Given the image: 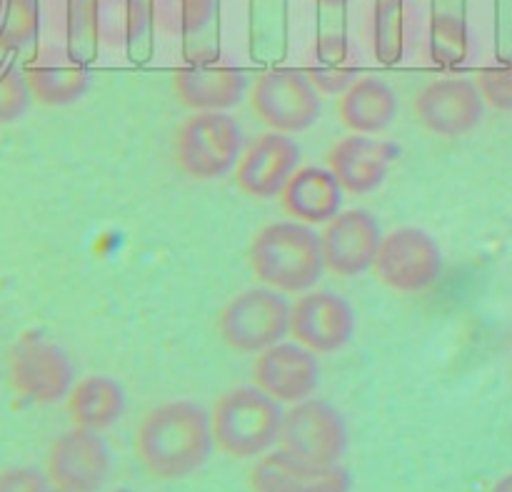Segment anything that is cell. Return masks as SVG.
Masks as SVG:
<instances>
[{
    "label": "cell",
    "instance_id": "obj_1",
    "mask_svg": "<svg viewBox=\"0 0 512 492\" xmlns=\"http://www.w3.org/2000/svg\"><path fill=\"white\" fill-rule=\"evenodd\" d=\"M210 415L188 400L150 410L135 433V455L155 480H183L198 473L213 453Z\"/></svg>",
    "mask_w": 512,
    "mask_h": 492
},
{
    "label": "cell",
    "instance_id": "obj_2",
    "mask_svg": "<svg viewBox=\"0 0 512 492\" xmlns=\"http://www.w3.org/2000/svg\"><path fill=\"white\" fill-rule=\"evenodd\" d=\"M250 268L260 283L290 295L313 290L328 270L320 235L298 220L258 230L250 243Z\"/></svg>",
    "mask_w": 512,
    "mask_h": 492
},
{
    "label": "cell",
    "instance_id": "obj_3",
    "mask_svg": "<svg viewBox=\"0 0 512 492\" xmlns=\"http://www.w3.org/2000/svg\"><path fill=\"white\" fill-rule=\"evenodd\" d=\"M283 410L255 385L220 395L210 413L215 448L235 460L263 458L280 440Z\"/></svg>",
    "mask_w": 512,
    "mask_h": 492
},
{
    "label": "cell",
    "instance_id": "obj_4",
    "mask_svg": "<svg viewBox=\"0 0 512 492\" xmlns=\"http://www.w3.org/2000/svg\"><path fill=\"white\" fill-rule=\"evenodd\" d=\"M243 125L228 113H195L175 130V163L193 180H218L243 155Z\"/></svg>",
    "mask_w": 512,
    "mask_h": 492
},
{
    "label": "cell",
    "instance_id": "obj_5",
    "mask_svg": "<svg viewBox=\"0 0 512 492\" xmlns=\"http://www.w3.org/2000/svg\"><path fill=\"white\" fill-rule=\"evenodd\" d=\"M290 308L273 288L243 290L220 313L218 333L228 348L258 355L290 335Z\"/></svg>",
    "mask_w": 512,
    "mask_h": 492
},
{
    "label": "cell",
    "instance_id": "obj_6",
    "mask_svg": "<svg viewBox=\"0 0 512 492\" xmlns=\"http://www.w3.org/2000/svg\"><path fill=\"white\" fill-rule=\"evenodd\" d=\"M280 450L318 468L340 465L348 450V428L338 410L325 400L308 398L283 413Z\"/></svg>",
    "mask_w": 512,
    "mask_h": 492
},
{
    "label": "cell",
    "instance_id": "obj_7",
    "mask_svg": "<svg viewBox=\"0 0 512 492\" xmlns=\"http://www.w3.org/2000/svg\"><path fill=\"white\" fill-rule=\"evenodd\" d=\"M373 273L385 288L395 293H423L443 275V250L425 230L413 225L395 228L383 235Z\"/></svg>",
    "mask_w": 512,
    "mask_h": 492
},
{
    "label": "cell",
    "instance_id": "obj_8",
    "mask_svg": "<svg viewBox=\"0 0 512 492\" xmlns=\"http://www.w3.org/2000/svg\"><path fill=\"white\" fill-rule=\"evenodd\" d=\"M250 108L270 130L303 133L320 118V93L308 73L270 70L250 90Z\"/></svg>",
    "mask_w": 512,
    "mask_h": 492
},
{
    "label": "cell",
    "instance_id": "obj_9",
    "mask_svg": "<svg viewBox=\"0 0 512 492\" xmlns=\"http://www.w3.org/2000/svg\"><path fill=\"white\" fill-rule=\"evenodd\" d=\"M73 363L60 345L43 338H25L10 350L8 378L15 393L35 405H53L73 388Z\"/></svg>",
    "mask_w": 512,
    "mask_h": 492
},
{
    "label": "cell",
    "instance_id": "obj_10",
    "mask_svg": "<svg viewBox=\"0 0 512 492\" xmlns=\"http://www.w3.org/2000/svg\"><path fill=\"white\" fill-rule=\"evenodd\" d=\"M110 450L100 433L73 428L58 435L45 455V478L65 492H100L110 478Z\"/></svg>",
    "mask_w": 512,
    "mask_h": 492
},
{
    "label": "cell",
    "instance_id": "obj_11",
    "mask_svg": "<svg viewBox=\"0 0 512 492\" xmlns=\"http://www.w3.org/2000/svg\"><path fill=\"white\" fill-rule=\"evenodd\" d=\"M413 113L430 133L440 138H463L483 120L485 100L473 80L438 78L418 90Z\"/></svg>",
    "mask_w": 512,
    "mask_h": 492
},
{
    "label": "cell",
    "instance_id": "obj_12",
    "mask_svg": "<svg viewBox=\"0 0 512 492\" xmlns=\"http://www.w3.org/2000/svg\"><path fill=\"white\" fill-rule=\"evenodd\" d=\"M355 310L343 295L308 290L290 308V335L315 355L338 353L355 335Z\"/></svg>",
    "mask_w": 512,
    "mask_h": 492
},
{
    "label": "cell",
    "instance_id": "obj_13",
    "mask_svg": "<svg viewBox=\"0 0 512 492\" xmlns=\"http://www.w3.org/2000/svg\"><path fill=\"white\" fill-rule=\"evenodd\" d=\"M298 163L300 145L290 135L270 130L243 150L233 170V180L248 198L273 200L280 198L290 175L298 170Z\"/></svg>",
    "mask_w": 512,
    "mask_h": 492
},
{
    "label": "cell",
    "instance_id": "obj_14",
    "mask_svg": "<svg viewBox=\"0 0 512 492\" xmlns=\"http://www.w3.org/2000/svg\"><path fill=\"white\" fill-rule=\"evenodd\" d=\"M320 243L330 273L338 278H358L373 270L383 230L368 210H340L330 223H325Z\"/></svg>",
    "mask_w": 512,
    "mask_h": 492
},
{
    "label": "cell",
    "instance_id": "obj_15",
    "mask_svg": "<svg viewBox=\"0 0 512 492\" xmlns=\"http://www.w3.org/2000/svg\"><path fill=\"white\" fill-rule=\"evenodd\" d=\"M253 385L278 403H303L320 385L318 358L300 343L270 345L255 358Z\"/></svg>",
    "mask_w": 512,
    "mask_h": 492
},
{
    "label": "cell",
    "instance_id": "obj_16",
    "mask_svg": "<svg viewBox=\"0 0 512 492\" xmlns=\"http://www.w3.org/2000/svg\"><path fill=\"white\" fill-rule=\"evenodd\" d=\"M400 148L373 135H345L328 150V168L348 195L373 193L388 178Z\"/></svg>",
    "mask_w": 512,
    "mask_h": 492
},
{
    "label": "cell",
    "instance_id": "obj_17",
    "mask_svg": "<svg viewBox=\"0 0 512 492\" xmlns=\"http://www.w3.org/2000/svg\"><path fill=\"white\" fill-rule=\"evenodd\" d=\"M350 473L343 465L318 468L293 455L275 450L265 453L250 470L253 492H350Z\"/></svg>",
    "mask_w": 512,
    "mask_h": 492
},
{
    "label": "cell",
    "instance_id": "obj_18",
    "mask_svg": "<svg viewBox=\"0 0 512 492\" xmlns=\"http://www.w3.org/2000/svg\"><path fill=\"white\" fill-rule=\"evenodd\" d=\"M173 93L195 113H225L243 103L248 75L238 68L195 65L173 75Z\"/></svg>",
    "mask_w": 512,
    "mask_h": 492
},
{
    "label": "cell",
    "instance_id": "obj_19",
    "mask_svg": "<svg viewBox=\"0 0 512 492\" xmlns=\"http://www.w3.org/2000/svg\"><path fill=\"white\" fill-rule=\"evenodd\" d=\"M343 193L330 168H298L280 193V205L293 220L305 225H325L343 208Z\"/></svg>",
    "mask_w": 512,
    "mask_h": 492
},
{
    "label": "cell",
    "instance_id": "obj_20",
    "mask_svg": "<svg viewBox=\"0 0 512 492\" xmlns=\"http://www.w3.org/2000/svg\"><path fill=\"white\" fill-rule=\"evenodd\" d=\"M340 123L360 135H378L398 115V95L385 80L365 75L358 78L338 100Z\"/></svg>",
    "mask_w": 512,
    "mask_h": 492
},
{
    "label": "cell",
    "instance_id": "obj_21",
    "mask_svg": "<svg viewBox=\"0 0 512 492\" xmlns=\"http://www.w3.org/2000/svg\"><path fill=\"white\" fill-rule=\"evenodd\" d=\"M125 413V390L108 375H88L78 380L68 393V415L73 428L103 430L113 428Z\"/></svg>",
    "mask_w": 512,
    "mask_h": 492
},
{
    "label": "cell",
    "instance_id": "obj_22",
    "mask_svg": "<svg viewBox=\"0 0 512 492\" xmlns=\"http://www.w3.org/2000/svg\"><path fill=\"white\" fill-rule=\"evenodd\" d=\"M25 80L33 100L50 108L78 103L90 88V75L70 55L65 60H38L25 70Z\"/></svg>",
    "mask_w": 512,
    "mask_h": 492
},
{
    "label": "cell",
    "instance_id": "obj_23",
    "mask_svg": "<svg viewBox=\"0 0 512 492\" xmlns=\"http://www.w3.org/2000/svg\"><path fill=\"white\" fill-rule=\"evenodd\" d=\"M215 0H153L155 28L165 35L200 33L213 20Z\"/></svg>",
    "mask_w": 512,
    "mask_h": 492
},
{
    "label": "cell",
    "instance_id": "obj_24",
    "mask_svg": "<svg viewBox=\"0 0 512 492\" xmlns=\"http://www.w3.org/2000/svg\"><path fill=\"white\" fill-rule=\"evenodd\" d=\"M373 50L380 63H398L405 50V0H375Z\"/></svg>",
    "mask_w": 512,
    "mask_h": 492
},
{
    "label": "cell",
    "instance_id": "obj_25",
    "mask_svg": "<svg viewBox=\"0 0 512 492\" xmlns=\"http://www.w3.org/2000/svg\"><path fill=\"white\" fill-rule=\"evenodd\" d=\"M100 43L98 0H68V55L88 63Z\"/></svg>",
    "mask_w": 512,
    "mask_h": 492
},
{
    "label": "cell",
    "instance_id": "obj_26",
    "mask_svg": "<svg viewBox=\"0 0 512 492\" xmlns=\"http://www.w3.org/2000/svg\"><path fill=\"white\" fill-rule=\"evenodd\" d=\"M38 3L35 0H0V48H25L38 35Z\"/></svg>",
    "mask_w": 512,
    "mask_h": 492
},
{
    "label": "cell",
    "instance_id": "obj_27",
    "mask_svg": "<svg viewBox=\"0 0 512 492\" xmlns=\"http://www.w3.org/2000/svg\"><path fill=\"white\" fill-rule=\"evenodd\" d=\"M468 53V30L463 18L435 13L430 20V55L438 65H458Z\"/></svg>",
    "mask_w": 512,
    "mask_h": 492
},
{
    "label": "cell",
    "instance_id": "obj_28",
    "mask_svg": "<svg viewBox=\"0 0 512 492\" xmlns=\"http://www.w3.org/2000/svg\"><path fill=\"white\" fill-rule=\"evenodd\" d=\"M30 95L28 80L25 73L15 68H5L0 73V125L15 123L25 115V110L30 108Z\"/></svg>",
    "mask_w": 512,
    "mask_h": 492
},
{
    "label": "cell",
    "instance_id": "obj_29",
    "mask_svg": "<svg viewBox=\"0 0 512 492\" xmlns=\"http://www.w3.org/2000/svg\"><path fill=\"white\" fill-rule=\"evenodd\" d=\"M475 85L490 108L512 113V58L493 65V68L480 70Z\"/></svg>",
    "mask_w": 512,
    "mask_h": 492
},
{
    "label": "cell",
    "instance_id": "obj_30",
    "mask_svg": "<svg viewBox=\"0 0 512 492\" xmlns=\"http://www.w3.org/2000/svg\"><path fill=\"white\" fill-rule=\"evenodd\" d=\"M48 478L35 468H8L0 473V492H43Z\"/></svg>",
    "mask_w": 512,
    "mask_h": 492
},
{
    "label": "cell",
    "instance_id": "obj_31",
    "mask_svg": "<svg viewBox=\"0 0 512 492\" xmlns=\"http://www.w3.org/2000/svg\"><path fill=\"white\" fill-rule=\"evenodd\" d=\"M310 80L323 95H343L355 83V70H313Z\"/></svg>",
    "mask_w": 512,
    "mask_h": 492
},
{
    "label": "cell",
    "instance_id": "obj_32",
    "mask_svg": "<svg viewBox=\"0 0 512 492\" xmlns=\"http://www.w3.org/2000/svg\"><path fill=\"white\" fill-rule=\"evenodd\" d=\"M490 492H512V473L503 475V478H500L498 483H495L493 488H490Z\"/></svg>",
    "mask_w": 512,
    "mask_h": 492
},
{
    "label": "cell",
    "instance_id": "obj_33",
    "mask_svg": "<svg viewBox=\"0 0 512 492\" xmlns=\"http://www.w3.org/2000/svg\"><path fill=\"white\" fill-rule=\"evenodd\" d=\"M320 3H323V5H340V3H345V0H320Z\"/></svg>",
    "mask_w": 512,
    "mask_h": 492
},
{
    "label": "cell",
    "instance_id": "obj_34",
    "mask_svg": "<svg viewBox=\"0 0 512 492\" xmlns=\"http://www.w3.org/2000/svg\"><path fill=\"white\" fill-rule=\"evenodd\" d=\"M43 492H65V490H58V488H53V485H48Z\"/></svg>",
    "mask_w": 512,
    "mask_h": 492
},
{
    "label": "cell",
    "instance_id": "obj_35",
    "mask_svg": "<svg viewBox=\"0 0 512 492\" xmlns=\"http://www.w3.org/2000/svg\"><path fill=\"white\" fill-rule=\"evenodd\" d=\"M110 492H135V490H128V488H118V490H110Z\"/></svg>",
    "mask_w": 512,
    "mask_h": 492
}]
</instances>
